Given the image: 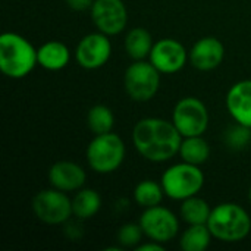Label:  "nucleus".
Returning <instances> with one entry per match:
<instances>
[{
  "mask_svg": "<svg viewBox=\"0 0 251 251\" xmlns=\"http://www.w3.org/2000/svg\"><path fill=\"white\" fill-rule=\"evenodd\" d=\"M101 209V197L93 188H81L72 197V212L79 221L94 218Z\"/></svg>",
  "mask_w": 251,
  "mask_h": 251,
  "instance_id": "nucleus-18",
  "label": "nucleus"
},
{
  "mask_svg": "<svg viewBox=\"0 0 251 251\" xmlns=\"http://www.w3.org/2000/svg\"><path fill=\"white\" fill-rule=\"evenodd\" d=\"M188 59L191 66L197 71H213L221 66L225 59V46L216 37H203L193 44L188 51Z\"/></svg>",
  "mask_w": 251,
  "mask_h": 251,
  "instance_id": "nucleus-13",
  "label": "nucleus"
},
{
  "mask_svg": "<svg viewBox=\"0 0 251 251\" xmlns=\"http://www.w3.org/2000/svg\"><path fill=\"white\" fill-rule=\"evenodd\" d=\"M171 121L182 137L203 135L209 128V110L206 104L193 96L182 97L176 101Z\"/></svg>",
  "mask_w": 251,
  "mask_h": 251,
  "instance_id": "nucleus-8",
  "label": "nucleus"
},
{
  "mask_svg": "<svg viewBox=\"0 0 251 251\" xmlns=\"http://www.w3.org/2000/svg\"><path fill=\"white\" fill-rule=\"evenodd\" d=\"M74 56L76 63L87 71L103 68L112 56V43L109 35L100 31L84 35L78 41Z\"/></svg>",
  "mask_w": 251,
  "mask_h": 251,
  "instance_id": "nucleus-10",
  "label": "nucleus"
},
{
  "mask_svg": "<svg viewBox=\"0 0 251 251\" xmlns=\"http://www.w3.org/2000/svg\"><path fill=\"white\" fill-rule=\"evenodd\" d=\"M226 109L237 124L251 128V79L238 81L228 90Z\"/></svg>",
  "mask_w": 251,
  "mask_h": 251,
  "instance_id": "nucleus-15",
  "label": "nucleus"
},
{
  "mask_svg": "<svg viewBox=\"0 0 251 251\" xmlns=\"http://www.w3.org/2000/svg\"><path fill=\"white\" fill-rule=\"evenodd\" d=\"M138 224L147 240H153L162 244L171 243L179 232L178 216L168 207L159 204L144 209Z\"/></svg>",
  "mask_w": 251,
  "mask_h": 251,
  "instance_id": "nucleus-9",
  "label": "nucleus"
},
{
  "mask_svg": "<svg viewBox=\"0 0 251 251\" xmlns=\"http://www.w3.org/2000/svg\"><path fill=\"white\" fill-rule=\"evenodd\" d=\"M207 228L218 241L240 243L251 232V218L241 204L221 203L212 207Z\"/></svg>",
  "mask_w": 251,
  "mask_h": 251,
  "instance_id": "nucleus-3",
  "label": "nucleus"
},
{
  "mask_svg": "<svg viewBox=\"0 0 251 251\" xmlns=\"http://www.w3.org/2000/svg\"><path fill=\"white\" fill-rule=\"evenodd\" d=\"M249 201H250V204H251V187H250V190H249Z\"/></svg>",
  "mask_w": 251,
  "mask_h": 251,
  "instance_id": "nucleus-28",
  "label": "nucleus"
},
{
  "mask_svg": "<svg viewBox=\"0 0 251 251\" xmlns=\"http://www.w3.org/2000/svg\"><path fill=\"white\" fill-rule=\"evenodd\" d=\"M212 238L213 235L207 225H188L179 237V247L184 251H206Z\"/></svg>",
  "mask_w": 251,
  "mask_h": 251,
  "instance_id": "nucleus-22",
  "label": "nucleus"
},
{
  "mask_svg": "<svg viewBox=\"0 0 251 251\" xmlns=\"http://www.w3.org/2000/svg\"><path fill=\"white\" fill-rule=\"evenodd\" d=\"M212 149L209 143L203 138V135H194V137H182L181 147H179V156L181 160L201 166L210 159Z\"/></svg>",
  "mask_w": 251,
  "mask_h": 251,
  "instance_id": "nucleus-19",
  "label": "nucleus"
},
{
  "mask_svg": "<svg viewBox=\"0 0 251 251\" xmlns=\"http://www.w3.org/2000/svg\"><path fill=\"white\" fill-rule=\"evenodd\" d=\"M154 46L153 37L149 29L135 26L131 28L124 40V47L126 54L132 60H146L150 56V51Z\"/></svg>",
  "mask_w": 251,
  "mask_h": 251,
  "instance_id": "nucleus-17",
  "label": "nucleus"
},
{
  "mask_svg": "<svg viewBox=\"0 0 251 251\" xmlns=\"http://www.w3.org/2000/svg\"><path fill=\"white\" fill-rule=\"evenodd\" d=\"M87 125L94 135L112 132L115 126V115L110 107L104 104H96L87 113Z\"/></svg>",
  "mask_w": 251,
  "mask_h": 251,
  "instance_id": "nucleus-23",
  "label": "nucleus"
},
{
  "mask_svg": "<svg viewBox=\"0 0 251 251\" xmlns=\"http://www.w3.org/2000/svg\"><path fill=\"white\" fill-rule=\"evenodd\" d=\"M125 154L126 147L124 140L112 131L93 137L87 146L85 159L90 169H93L96 174L109 175L122 166Z\"/></svg>",
  "mask_w": 251,
  "mask_h": 251,
  "instance_id": "nucleus-4",
  "label": "nucleus"
},
{
  "mask_svg": "<svg viewBox=\"0 0 251 251\" xmlns=\"http://www.w3.org/2000/svg\"><path fill=\"white\" fill-rule=\"evenodd\" d=\"M38 65L46 71H62L71 62V50L62 41H47L41 44L37 50Z\"/></svg>",
  "mask_w": 251,
  "mask_h": 251,
  "instance_id": "nucleus-16",
  "label": "nucleus"
},
{
  "mask_svg": "<svg viewBox=\"0 0 251 251\" xmlns=\"http://www.w3.org/2000/svg\"><path fill=\"white\" fill-rule=\"evenodd\" d=\"M166 197L175 201H182L197 196L204 185V174L200 166L179 162L169 166L160 178Z\"/></svg>",
  "mask_w": 251,
  "mask_h": 251,
  "instance_id": "nucleus-5",
  "label": "nucleus"
},
{
  "mask_svg": "<svg viewBox=\"0 0 251 251\" xmlns=\"http://www.w3.org/2000/svg\"><path fill=\"white\" fill-rule=\"evenodd\" d=\"M69 9L75 12H82V10H90L94 0H65Z\"/></svg>",
  "mask_w": 251,
  "mask_h": 251,
  "instance_id": "nucleus-26",
  "label": "nucleus"
},
{
  "mask_svg": "<svg viewBox=\"0 0 251 251\" xmlns=\"http://www.w3.org/2000/svg\"><path fill=\"white\" fill-rule=\"evenodd\" d=\"M116 238L122 247H138L141 244V240L144 238V232L140 224L129 222L119 228Z\"/></svg>",
  "mask_w": 251,
  "mask_h": 251,
  "instance_id": "nucleus-24",
  "label": "nucleus"
},
{
  "mask_svg": "<svg viewBox=\"0 0 251 251\" xmlns=\"http://www.w3.org/2000/svg\"><path fill=\"white\" fill-rule=\"evenodd\" d=\"M90 13L97 31L109 37L124 32L128 25V9L122 0H94Z\"/></svg>",
  "mask_w": 251,
  "mask_h": 251,
  "instance_id": "nucleus-11",
  "label": "nucleus"
},
{
  "mask_svg": "<svg viewBox=\"0 0 251 251\" xmlns=\"http://www.w3.org/2000/svg\"><path fill=\"white\" fill-rule=\"evenodd\" d=\"M182 135L172 121L143 118L132 129V144L138 154L153 163H165L179 153Z\"/></svg>",
  "mask_w": 251,
  "mask_h": 251,
  "instance_id": "nucleus-1",
  "label": "nucleus"
},
{
  "mask_svg": "<svg viewBox=\"0 0 251 251\" xmlns=\"http://www.w3.org/2000/svg\"><path fill=\"white\" fill-rule=\"evenodd\" d=\"M49 182L53 188L63 193H76L85 184L87 174L85 169L71 160H59L53 163L49 169Z\"/></svg>",
  "mask_w": 251,
  "mask_h": 251,
  "instance_id": "nucleus-14",
  "label": "nucleus"
},
{
  "mask_svg": "<svg viewBox=\"0 0 251 251\" xmlns=\"http://www.w3.org/2000/svg\"><path fill=\"white\" fill-rule=\"evenodd\" d=\"M149 60L162 75H172L179 72L188 59L185 46L175 38H162L154 41Z\"/></svg>",
  "mask_w": 251,
  "mask_h": 251,
  "instance_id": "nucleus-12",
  "label": "nucleus"
},
{
  "mask_svg": "<svg viewBox=\"0 0 251 251\" xmlns=\"http://www.w3.org/2000/svg\"><path fill=\"white\" fill-rule=\"evenodd\" d=\"M251 140V128L237 124L235 126H231L226 132V143L231 149L241 150L244 149Z\"/></svg>",
  "mask_w": 251,
  "mask_h": 251,
  "instance_id": "nucleus-25",
  "label": "nucleus"
},
{
  "mask_svg": "<svg viewBox=\"0 0 251 251\" xmlns=\"http://www.w3.org/2000/svg\"><path fill=\"white\" fill-rule=\"evenodd\" d=\"M210 213V204L204 199L199 197V194L181 201L179 216L187 225H207Z\"/></svg>",
  "mask_w": 251,
  "mask_h": 251,
  "instance_id": "nucleus-20",
  "label": "nucleus"
},
{
  "mask_svg": "<svg viewBox=\"0 0 251 251\" xmlns=\"http://www.w3.org/2000/svg\"><path fill=\"white\" fill-rule=\"evenodd\" d=\"M163 249H165V244L153 241V240H147L146 243H141L137 247V251H162Z\"/></svg>",
  "mask_w": 251,
  "mask_h": 251,
  "instance_id": "nucleus-27",
  "label": "nucleus"
},
{
  "mask_svg": "<svg viewBox=\"0 0 251 251\" xmlns=\"http://www.w3.org/2000/svg\"><path fill=\"white\" fill-rule=\"evenodd\" d=\"M34 216L46 225H63L74 216L72 199L57 188L38 191L31 201Z\"/></svg>",
  "mask_w": 251,
  "mask_h": 251,
  "instance_id": "nucleus-7",
  "label": "nucleus"
},
{
  "mask_svg": "<svg viewBox=\"0 0 251 251\" xmlns=\"http://www.w3.org/2000/svg\"><path fill=\"white\" fill-rule=\"evenodd\" d=\"M37 50L29 40L16 32L0 35V71L12 79H22L38 65Z\"/></svg>",
  "mask_w": 251,
  "mask_h": 251,
  "instance_id": "nucleus-2",
  "label": "nucleus"
},
{
  "mask_svg": "<svg viewBox=\"0 0 251 251\" xmlns=\"http://www.w3.org/2000/svg\"><path fill=\"white\" fill-rule=\"evenodd\" d=\"M132 197L137 206L143 209H149L162 204L166 194L162 187V182H156L153 179H144L135 185Z\"/></svg>",
  "mask_w": 251,
  "mask_h": 251,
  "instance_id": "nucleus-21",
  "label": "nucleus"
},
{
  "mask_svg": "<svg viewBox=\"0 0 251 251\" xmlns=\"http://www.w3.org/2000/svg\"><path fill=\"white\" fill-rule=\"evenodd\" d=\"M160 72L150 60H134L124 74V88L134 101H150L160 88Z\"/></svg>",
  "mask_w": 251,
  "mask_h": 251,
  "instance_id": "nucleus-6",
  "label": "nucleus"
}]
</instances>
